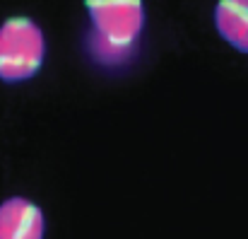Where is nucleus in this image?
Instances as JSON below:
<instances>
[{
    "instance_id": "obj_1",
    "label": "nucleus",
    "mask_w": 248,
    "mask_h": 239,
    "mask_svg": "<svg viewBox=\"0 0 248 239\" xmlns=\"http://www.w3.org/2000/svg\"><path fill=\"white\" fill-rule=\"evenodd\" d=\"M89 15L87 46L96 63L125 66L145 29L142 0H84Z\"/></svg>"
},
{
    "instance_id": "obj_2",
    "label": "nucleus",
    "mask_w": 248,
    "mask_h": 239,
    "mask_svg": "<svg viewBox=\"0 0 248 239\" xmlns=\"http://www.w3.org/2000/svg\"><path fill=\"white\" fill-rule=\"evenodd\" d=\"M46 61V34L31 17H7L0 24V82L31 80Z\"/></svg>"
},
{
    "instance_id": "obj_3",
    "label": "nucleus",
    "mask_w": 248,
    "mask_h": 239,
    "mask_svg": "<svg viewBox=\"0 0 248 239\" xmlns=\"http://www.w3.org/2000/svg\"><path fill=\"white\" fill-rule=\"evenodd\" d=\"M0 239H46L44 210L24 196L5 198L0 203Z\"/></svg>"
},
{
    "instance_id": "obj_4",
    "label": "nucleus",
    "mask_w": 248,
    "mask_h": 239,
    "mask_svg": "<svg viewBox=\"0 0 248 239\" xmlns=\"http://www.w3.org/2000/svg\"><path fill=\"white\" fill-rule=\"evenodd\" d=\"M217 34L239 53H248V0H217L215 12Z\"/></svg>"
}]
</instances>
